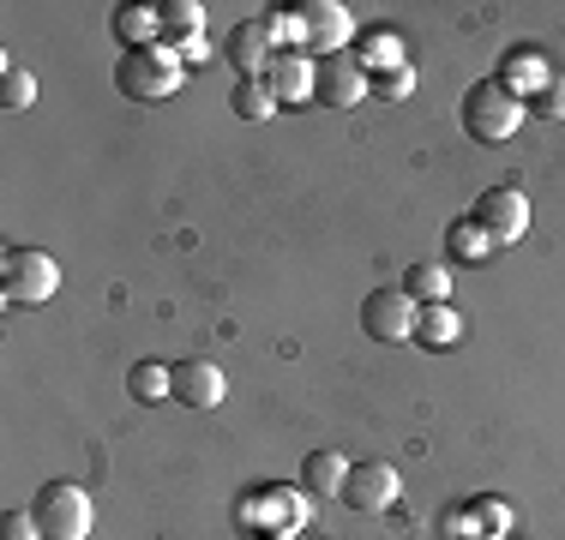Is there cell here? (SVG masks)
<instances>
[{"label":"cell","instance_id":"1","mask_svg":"<svg viewBox=\"0 0 565 540\" xmlns=\"http://www.w3.org/2000/svg\"><path fill=\"white\" fill-rule=\"evenodd\" d=\"M181 78H186V61L174 48H132V54H120L115 61V90L120 97H132V102H163L181 90Z\"/></svg>","mask_w":565,"mask_h":540},{"label":"cell","instance_id":"2","mask_svg":"<svg viewBox=\"0 0 565 540\" xmlns=\"http://www.w3.org/2000/svg\"><path fill=\"white\" fill-rule=\"evenodd\" d=\"M523 115H530V102L511 97L500 78H481V85L463 90V132L481 144H505L523 127Z\"/></svg>","mask_w":565,"mask_h":540},{"label":"cell","instance_id":"3","mask_svg":"<svg viewBox=\"0 0 565 540\" xmlns=\"http://www.w3.org/2000/svg\"><path fill=\"white\" fill-rule=\"evenodd\" d=\"M0 294L7 306H43L61 294V264L43 247H7L0 252Z\"/></svg>","mask_w":565,"mask_h":540},{"label":"cell","instance_id":"4","mask_svg":"<svg viewBox=\"0 0 565 540\" xmlns=\"http://www.w3.org/2000/svg\"><path fill=\"white\" fill-rule=\"evenodd\" d=\"M31 517H36V529H43V540H85L97 510H90V493H85V486L49 480L43 493H36Z\"/></svg>","mask_w":565,"mask_h":540},{"label":"cell","instance_id":"5","mask_svg":"<svg viewBox=\"0 0 565 540\" xmlns=\"http://www.w3.org/2000/svg\"><path fill=\"white\" fill-rule=\"evenodd\" d=\"M289 12H295V24H301V48L313 54V61L319 54L331 61V54L355 36V19H349L343 0H301V7H289Z\"/></svg>","mask_w":565,"mask_h":540},{"label":"cell","instance_id":"6","mask_svg":"<svg viewBox=\"0 0 565 540\" xmlns=\"http://www.w3.org/2000/svg\"><path fill=\"white\" fill-rule=\"evenodd\" d=\"M415 313H422V306L403 289H373L367 301H361V331H367L373 343H415Z\"/></svg>","mask_w":565,"mask_h":540},{"label":"cell","instance_id":"7","mask_svg":"<svg viewBox=\"0 0 565 540\" xmlns=\"http://www.w3.org/2000/svg\"><path fill=\"white\" fill-rule=\"evenodd\" d=\"M476 223H481V235H488L493 247H518L523 228H530V198H523L518 186H493V193H481Z\"/></svg>","mask_w":565,"mask_h":540},{"label":"cell","instance_id":"8","mask_svg":"<svg viewBox=\"0 0 565 540\" xmlns=\"http://www.w3.org/2000/svg\"><path fill=\"white\" fill-rule=\"evenodd\" d=\"M265 85L277 90L282 108H295V102L319 97V61H313L307 48H277V61H271V73H265Z\"/></svg>","mask_w":565,"mask_h":540},{"label":"cell","instance_id":"9","mask_svg":"<svg viewBox=\"0 0 565 540\" xmlns=\"http://www.w3.org/2000/svg\"><path fill=\"white\" fill-rule=\"evenodd\" d=\"M397 493H403V480H397L392 463H361V468H349L343 505L349 510H367V517H373V510H392Z\"/></svg>","mask_w":565,"mask_h":540},{"label":"cell","instance_id":"10","mask_svg":"<svg viewBox=\"0 0 565 540\" xmlns=\"http://www.w3.org/2000/svg\"><path fill=\"white\" fill-rule=\"evenodd\" d=\"M319 97H326V108H361L373 97V73L361 61L331 54V61H319Z\"/></svg>","mask_w":565,"mask_h":540},{"label":"cell","instance_id":"11","mask_svg":"<svg viewBox=\"0 0 565 540\" xmlns=\"http://www.w3.org/2000/svg\"><path fill=\"white\" fill-rule=\"evenodd\" d=\"M223 61H235V73H241V78H265V73H271V61H277V36L265 31V19L235 24V31H228V43H223Z\"/></svg>","mask_w":565,"mask_h":540},{"label":"cell","instance_id":"12","mask_svg":"<svg viewBox=\"0 0 565 540\" xmlns=\"http://www.w3.org/2000/svg\"><path fill=\"white\" fill-rule=\"evenodd\" d=\"M228 390V378L217 360H181L174 367V402H186V409H217Z\"/></svg>","mask_w":565,"mask_h":540},{"label":"cell","instance_id":"13","mask_svg":"<svg viewBox=\"0 0 565 540\" xmlns=\"http://www.w3.org/2000/svg\"><path fill=\"white\" fill-rule=\"evenodd\" d=\"M457 336H463V313H457L451 301H439V306H422L415 313V343L422 348H457Z\"/></svg>","mask_w":565,"mask_h":540},{"label":"cell","instance_id":"14","mask_svg":"<svg viewBox=\"0 0 565 540\" xmlns=\"http://www.w3.org/2000/svg\"><path fill=\"white\" fill-rule=\"evenodd\" d=\"M343 486H349V463L338 451H313L301 463V493H313V498H343Z\"/></svg>","mask_w":565,"mask_h":540},{"label":"cell","instance_id":"15","mask_svg":"<svg viewBox=\"0 0 565 540\" xmlns=\"http://www.w3.org/2000/svg\"><path fill=\"white\" fill-rule=\"evenodd\" d=\"M403 294H409L415 306H439V301H451V264H439V259L409 264V277H403Z\"/></svg>","mask_w":565,"mask_h":540},{"label":"cell","instance_id":"16","mask_svg":"<svg viewBox=\"0 0 565 540\" xmlns=\"http://www.w3.org/2000/svg\"><path fill=\"white\" fill-rule=\"evenodd\" d=\"M115 36L120 48H157V36H163V19H157V7H115Z\"/></svg>","mask_w":565,"mask_h":540},{"label":"cell","instance_id":"17","mask_svg":"<svg viewBox=\"0 0 565 540\" xmlns=\"http://www.w3.org/2000/svg\"><path fill=\"white\" fill-rule=\"evenodd\" d=\"M157 19H163V48L169 43L193 48L199 31H205V7H199V0H169V7H157Z\"/></svg>","mask_w":565,"mask_h":540},{"label":"cell","instance_id":"18","mask_svg":"<svg viewBox=\"0 0 565 540\" xmlns=\"http://www.w3.org/2000/svg\"><path fill=\"white\" fill-rule=\"evenodd\" d=\"M127 390L132 402H145V409H157V402L174 397V367H157V360H139V367L127 372Z\"/></svg>","mask_w":565,"mask_h":540},{"label":"cell","instance_id":"19","mask_svg":"<svg viewBox=\"0 0 565 540\" xmlns=\"http://www.w3.org/2000/svg\"><path fill=\"white\" fill-rule=\"evenodd\" d=\"M547 78H554V73L542 66V54H511V61H505V73H500V85L511 90V97H523V102H530L535 90L547 85Z\"/></svg>","mask_w":565,"mask_h":540},{"label":"cell","instance_id":"20","mask_svg":"<svg viewBox=\"0 0 565 540\" xmlns=\"http://www.w3.org/2000/svg\"><path fill=\"white\" fill-rule=\"evenodd\" d=\"M446 252H451V259L481 264V259H493V240L481 235V223H476V216H457V223L446 228Z\"/></svg>","mask_w":565,"mask_h":540},{"label":"cell","instance_id":"21","mask_svg":"<svg viewBox=\"0 0 565 540\" xmlns=\"http://www.w3.org/2000/svg\"><path fill=\"white\" fill-rule=\"evenodd\" d=\"M228 108H235L241 120H271L282 102H277V90L265 85V78H241V85H235V102H228Z\"/></svg>","mask_w":565,"mask_h":540},{"label":"cell","instance_id":"22","mask_svg":"<svg viewBox=\"0 0 565 540\" xmlns=\"http://www.w3.org/2000/svg\"><path fill=\"white\" fill-rule=\"evenodd\" d=\"M0 102H7V115H24L36 102V78L19 61H7V73H0Z\"/></svg>","mask_w":565,"mask_h":540},{"label":"cell","instance_id":"23","mask_svg":"<svg viewBox=\"0 0 565 540\" xmlns=\"http://www.w3.org/2000/svg\"><path fill=\"white\" fill-rule=\"evenodd\" d=\"M361 54L373 61V78H380V73H397V66H409V61H403V43H397L392 31H367V36H361Z\"/></svg>","mask_w":565,"mask_h":540},{"label":"cell","instance_id":"24","mask_svg":"<svg viewBox=\"0 0 565 540\" xmlns=\"http://www.w3.org/2000/svg\"><path fill=\"white\" fill-rule=\"evenodd\" d=\"M409 90H415V66H397V73L373 78V97H385V102H403Z\"/></svg>","mask_w":565,"mask_h":540},{"label":"cell","instance_id":"25","mask_svg":"<svg viewBox=\"0 0 565 540\" xmlns=\"http://www.w3.org/2000/svg\"><path fill=\"white\" fill-rule=\"evenodd\" d=\"M530 108H535V115H547V120H565V78L559 73L547 78V85L530 97Z\"/></svg>","mask_w":565,"mask_h":540},{"label":"cell","instance_id":"26","mask_svg":"<svg viewBox=\"0 0 565 540\" xmlns=\"http://www.w3.org/2000/svg\"><path fill=\"white\" fill-rule=\"evenodd\" d=\"M43 529H36V517L31 510H7V517H0V540H36Z\"/></svg>","mask_w":565,"mask_h":540}]
</instances>
